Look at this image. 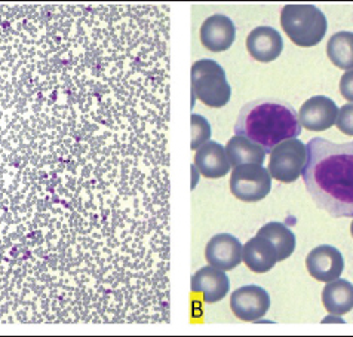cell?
<instances>
[{"label":"cell","instance_id":"obj_1","mask_svg":"<svg viewBox=\"0 0 353 337\" xmlns=\"http://www.w3.org/2000/svg\"><path fill=\"white\" fill-rule=\"evenodd\" d=\"M303 170L307 193L332 217H353V142L332 143L315 137L307 143Z\"/></svg>","mask_w":353,"mask_h":337},{"label":"cell","instance_id":"obj_2","mask_svg":"<svg viewBox=\"0 0 353 337\" xmlns=\"http://www.w3.org/2000/svg\"><path fill=\"white\" fill-rule=\"evenodd\" d=\"M236 135H243L270 153L279 143L301 134L299 113L278 98H257L245 104L234 124Z\"/></svg>","mask_w":353,"mask_h":337},{"label":"cell","instance_id":"obj_3","mask_svg":"<svg viewBox=\"0 0 353 337\" xmlns=\"http://www.w3.org/2000/svg\"><path fill=\"white\" fill-rule=\"evenodd\" d=\"M281 26L294 44L310 48L325 37L328 21L315 5H285L281 12Z\"/></svg>","mask_w":353,"mask_h":337},{"label":"cell","instance_id":"obj_4","mask_svg":"<svg viewBox=\"0 0 353 337\" xmlns=\"http://www.w3.org/2000/svg\"><path fill=\"white\" fill-rule=\"evenodd\" d=\"M192 94L210 107H224L230 102L232 88L224 68L215 59L202 58L193 63L190 70Z\"/></svg>","mask_w":353,"mask_h":337},{"label":"cell","instance_id":"obj_5","mask_svg":"<svg viewBox=\"0 0 353 337\" xmlns=\"http://www.w3.org/2000/svg\"><path fill=\"white\" fill-rule=\"evenodd\" d=\"M306 162V144L299 138H291V140L282 142L272 148L268 171L270 177L282 183H294L303 174Z\"/></svg>","mask_w":353,"mask_h":337},{"label":"cell","instance_id":"obj_6","mask_svg":"<svg viewBox=\"0 0 353 337\" xmlns=\"http://www.w3.org/2000/svg\"><path fill=\"white\" fill-rule=\"evenodd\" d=\"M272 177L260 164L234 166L230 175V191L243 202L261 201L270 193Z\"/></svg>","mask_w":353,"mask_h":337},{"label":"cell","instance_id":"obj_7","mask_svg":"<svg viewBox=\"0 0 353 337\" xmlns=\"http://www.w3.org/2000/svg\"><path fill=\"white\" fill-rule=\"evenodd\" d=\"M270 296L260 285H243L230 296L233 315L245 322H256L269 312Z\"/></svg>","mask_w":353,"mask_h":337},{"label":"cell","instance_id":"obj_8","mask_svg":"<svg viewBox=\"0 0 353 337\" xmlns=\"http://www.w3.org/2000/svg\"><path fill=\"white\" fill-rule=\"evenodd\" d=\"M337 104L325 95H315L301 104L299 110L300 125L309 131H325L336 125Z\"/></svg>","mask_w":353,"mask_h":337},{"label":"cell","instance_id":"obj_9","mask_svg":"<svg viewBox=\"0 0 353 337\" xmlns=\"http://www.w3.org/2000/svg\"><path fill=\"white\" fill-rule=\"evenodd\" d=\"M306 266L313 278L321 282H330L341 276L345 269V259L336 247L322 244L307 254Z\"/></svg>","mask_w":353,"mask_h":337},{"label":"cell","instance_id":"obj_10","mask_svg":"<svg viewBox=\"0 0 353 337\" xmlns=\"http://www.w3.org/2000/svg\"><path fill=\"white\" fill-rule=\"evenodd\" d=\"M242 244L230 233L214 235L205 247V257L208 264L220 271H232L242 262Z\"/></svg>","mask_w":353,"mask_h":337},{"label":"cell","instance_id":"obj_11","mask_svg":"<svg viewBox=\"0 0 353 337\" xmlns=\"http://www.w3.org/2000/svg\"><path fill=\"white\" fill-rule=\"evenodd\" d=\"M202 45L211 52H223L233 45L236 27L228 15L214 14L208 17L199 30Z\"/></svg>","mask_w":353,"mask_h":337},{"label":"cell","instance_id":"obj_12","mask_svg":"<svg viewBox=\"0 0 353 337\" xmlns=\"http://www.w3.org/2000/svg\"><path fill=\"white\" fill-rule=\"evenodd\" d=\"M250 55L260 63H272L283 51V39L276 28L260 26L252 30L247 39Z\"/></svg>","mask_w":353,"mask_h":337},{"label":"cell","instance_id":"obj_13","mask_svg":"<svg viewBox=\"0 0 353 337\" xmlns=\"http://www.w3.org/2000/svg\"><path fill=\"white\" fill-rule=\"evenodd\" d=\"M230 289L229 276L214 266H203L192 276V290L202 293L207 303H217L228 296Z\"/></svg>","mask_w":353,"mask_h":337},{"label":"cell","instance_id":"obj_14","mask_svg":"<svg viewBox=\"0 0 353 337\" xmlns=\"http://www.w3.org/2000/svg\"><path fill=\"white\" fill-rule=\"evenodd\" d=\"M242 260L250 271L266 273L278 263V253L269 240L257 235L242 247Z\"/></svg>","mask_w":353,"mask_h":337},{"label":"cell","instance_id":"obj_15","mask_svg":"<svg viewBox=\"0 0 353 337\" xmlns=\"http://www.w3.org/2000/svg\"><path fill=\"white\" fill-rule=\"evenodd\" d=\"M199 173L207 178H221L230 171L225 148L219 142H207L194 153V162Z\"/></svg>","mask_w":353,"mask_h":337},{"label":"cell","instance_id":"obj_16","mask_svg":"<svg viewBox=\"0 0 353 337\" xmlns=\"http://www.w3.org/2000/svg\"><path fill=\"white\" fill-rule=\"evenodd\" d=\"M322 303L330 315L349 314L353 309V284L340 278L327 282L322 291Z\"/></svg>","mask_w":353,"mask_h":337},{"label":"cell","instance_id":"obj_17","mask_svg":"<svg viewBox=\"0 0 353 337\" xmlns=\"http://www.w3.org/2000/svg\"><path fill=\"white\" fill-rule=\"evenodd\" d=\"M225 155L230 166H239L243 164H264L266 152L261 146L251 142L243 135H233L225 144Z\"/></svg>","mask_w":353,"mask_h":337},{"label":"cell","instance_id":"obj_18","mask_svg":"<svg viewBox=\"0 0 353 337\" xmlns=\"http://www.w3.org/2000/svg\"><path fill=\"white\" fill-rule=\"evenodd\" d=\"M259 236L266 238L276 249L278 262H283L296 250V235L292 233L288 226L279 222H270L264 224L257 233Z\"/></svg>","mask_w":353,"mask_h":337},{"label":"cell","instance_id":"obj_19","mask_svg":"<svg viewBox=\"0 0 353 337\" xmlns=\"http://www.w3.org/2000/svg\"><path fill=\"white\" fill-rule=\"evenodd\" d=\"M327 55L331 63L343 70L353 68V33L339 32L334 33L327 44Z\"/></svg>","mask_w":353,"mask_h":337},{"label":"cell","instance_id":"obj_20","mask_svg":"<svg viewBox=\"0 0 353 337\" xmlns=\"http://www.w3.org/2000/svg\"><path fill=\"white\" fill-rule=\"evenodd\" d=\"M190 128H192V151H198V148L210 142L211 138V124L208 122V119L198 115V113H192L190 116Z\"/></svg>","mask_w":353,"mask_h":337},{"label":"cell","instance_id":"obj_21","mask_svg":"<svg viewBox=\"0 0 353 337\" xmlns=\"http://www.w3.org/2000/svg\"><path fill=\"white\" fill-rule=\"evenodd\" d=\"M336 125L343 134L353 135V103H347L339 108Z\"/></svg>","mask_w":353,"mask_h":337},{"label":"cell","instance_id":"obj_22","mask_svg":"<svg viewBox=\"0 0 353 337\" xmlns=\"http://www.w3.org/2000/svg\"><path fill=\"white\" fill-rule=\"evenodd\" d=\"M340 94L347 102L353 103V68L343 73L340 79Z\"/></svg>","mask_w":353,"mask_h":337},{"label":"cell","instance_id":"obj_23","mask_svg":"<svg viewBox=\"0 0 353 337\" xmlns=\"http://www.w3.org/2000/svg\"><path fill=\"white\" fill-rule=\"evenodd\" d=\"M190 170H192V189H194L196 184H198V182H199L198 178H199L201 173H199L198 168H196V165H194V164H192V165H190Z\"/></svg>","mask_w":353,"mask_h":337},{"label":"cell","instance_id":"obj_24","mask_svg":"<svg viewBox=\"0 0 353 337\" xmlns=\"http://www.w3.org/2000/svg\"><path fill=\"white\" fill-rule=\"evenodd\" d=\"M327 321H339L340 324H345V320H341V318H334V316H328V318L323 320V322H327Z\"/></svg>","mask_w":353,"mask_h":337},{"label":"cell","instance_id":"obj_25","mask_svg":"<svg viewBox=\"0 0 353 337\" xmlns=\"http://www.w3.org/2000/svg\"><path fill=\"white\" fill-rule=\"evenodd\" d=\"M350 233H352V236H353V220H352V223H350Z\"/></svg>","mask_w":353,"mask_h":337}]
</instances>
